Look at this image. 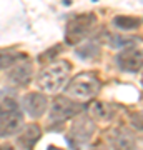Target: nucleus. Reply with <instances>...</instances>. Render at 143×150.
Listing matches in <instances>:
<instances>
[{"label": "nucleus", "instance_id": "1", "mask_svg": "<svg viewBox=\"0 0 143 150\" xmlns=\"http://www.w3.org/2000/svg\"><path fill=\"white\" fill-rule=\"evenodd\" d=\"M70 70H72V67L65 60L50 62L38 74V77H37L38 87L43 92H47V93H57L58 90L65 88V85L68 83Z\"/></svg>", "mask_w": 143, "mask_h": 150}, {"label": "nucleus", "instance_id": "2", "mask_svg": "<svg viewBox=\"0 0 143 150\" xmlns=\"http://www.w3.org/2000/svg\"><path fill=\"white\" fill-rule=\"evenodd\" d=\"M100 90V80L93 74H78L65 85V93L77 102L90 100Z\"/></svg>", "mask_w": 143, "mask_h": 150}, {"label": "nucleus", "instance_id": "3", "mask_svg": "<svg viewBox=\"0 0 143 150\" xmlns=\"http://www.w3.org/2000/svg\"><path fill=\"white\" fill-rule=\"evenodd\" d=\"M93 25H95V15H93V13L77 15L75 18H72V20L68 22V25H67V33H65L67 42L72 43V45L82 42V40L92 32Z\"/></svg>", "mask_w": 143, "mask_h": 150}, {"label": "nucleus", "instance_id": "4", "mask_svg": "<svg viewBox=\"0 0 143 150\" xmlns=\"http://www.w3.org/2000/svg\"><path fill=\"white\" fill-rule=\"evenodd\" d=\"M82 110H83V105H80L77 100L58 97L50 108V123H62L72 117H77Z\"/></svg>", "mask_w": 143, "mask_h": 150}, {"label": "nucleus", "instance_id": "5", "mask_svg": "<svg viewBox=\"0 0 143 150\" xmlns=\"http://www.w3.org/2000/svg\"><path fill=\"white\" fill-rule=\"evenodd\" d=\"M95 134V123L88 115L78 113L73 118V122L70 125L68 139L70 142H73L75 145H83L92 139V135Z\"/></svg>", "mask_w": 143, "mask_h": 150}, {"label": "nucleus", "instance_id": "6", "mask_svg": "<svg viewBox=\"0 0 143 150\" xmlns=\"http://www.w3.org/2000/svg\"><path fill=\"white\" fill-rule=\"evenodd\" d=\"M23 127V117L18 108H0V139L15 135Z\"/></svg>", "mask_w": 143, "mask_h": 150}, {"label": "nucleus", "instance_id": "7", "mask_svg": "<svg viewBox=\"0 0 143 150\" xmlns=\"http://www.w3.org/2000/svg\"><path fill=\"white\" fill-rule=\"evenodd\" d=\"M48 108L47 97L40 92H30L22 98V110L32 118H40Z\"/></svg>", "mask_w": 143, "mask_h": 150}, {"label": "nucleus", "instance_id": "8", "mask_svg": "<svg viewBox=\"0 0 143 150\" xmlns=\"http://www.w3.org/2000/svg\"><path fill=\"white\" fill-rule=\"evenodd\" d=\"M117 64L123 72L137 74L143 69V54L135 47H127L118 54Z\"/></svg>", "mask_w": 143, "mask_h": 150}, {"label": "nucleus", "instance_id": "9", "mask_svg": "<svg viewBox=\"0 0 143 150\" xmlns=\"http://www.w3.org/2000/svg\"><path fill=\"white\" fill-rule=\"evenodd\" d=\"M108 142H110L113 150H135L137 149V135L127 127H117L108 134Z\"/></svg>", "mask_w": 143, "mask_h": 150}, {"label": "nucleus", "instance_id": "10", "mask_svg": "<svg viewBox=\"0 0 143 150\" xmlns=\"http://www.w3.org/2000/svg\"><path fill=\"white\" fill-rule=\"evenodd\" d=\"M32 72H33L32 64L22 59L20 62H17L13 67H10V72L7 74V80H8V83H12V85L25 87L28 82L32 80Z\"/></svg>", "mask_w": 143, "mask_h": 150}, {"label": "nucleus", "instance_id": "11", "mask_svg": "<svg viewBox=\"0 0 143 150\" xmlns=\"http://www.w3.org/2000/svg\"><path fill=\"white\" fill-rule=\"evenodd\" d=\"M40 139V129L37 125H27L25 129L22 127L18 139H17V145L22 150H30L33 145L37 144V140Z\"/></svg>", "mask_w": 143, "mask_h": 150}, {"label": "nucleus", "instance_id": "12", "mask_svg": "<svg viewBox=\"0 0 143 150\" xmlns=\"http://www.w3.org/2000/svg\"><path fill=\"white\" fill-rule=\"evenodd\" d=\"M115 108L111 107L110 103H103V102H93L90 107V115L95 117L100 122H108L115 117Z\"/></svg>", "mask_w": 143, "mask_h": 150}, {"label": "nucleus", "instance_id": "13", "mask_svg": "<svg viewBox=\"0 0 143 150\" xmlns=\"http://www.w3.org/2000/svg\"><path fill=\"white\" fill-rule=\"evenodd\" d=\"M22 60V55L13 52V50H2L0 48V70H5V69H10L17 62Z\"/></svg>", "mask_w": 143, "mask_h": 150}, {"label": "nucleus", "instance_id": "14", "mask_svg": "<svg viewBox=\"0 0 143 150\" xmlns=\"http://www.w3.org/2000/svg\"><path fill=\"white\" fill-rule=\"evenodd\" d=\"M113 23H115L120 30L128 32V30H135V28L140 27L142 20L137 18V17H117V18L113 20Z\"/></svg>", "mask_w": 143, "mask_h": 150}, {"label": "nucleus", "instance_id": "15", "mask_svg": "<svg viewBox=\"0 0 143 150\" xmlns=\"http://www.w3.org/2000/svg\"><path fill=\"white\" fill-rule=\"evenodd\" d=\"M100 54V47L97 45V43L93 42H88V43H83V45H80L78 48H77V55L78 57H82V59H93V57H97V55Z\"/></svg>", "mask_w": 143, "mask_h": 150}, {"label": "nucleus", "instance_id": "16", "mask_svg": "<svg viewBox=\"0 0 143 150\" xmlns=\"http://www.w3.org/2000/svg\"><path fill=\"white\" fill-rule=\"evenodd\" d=\"M137 42V38L133 37H123V35H117V37L110 38V47H127Z\"/></svg>", "mask_w": 143, "mask_h": 150}, {"label": "nucleus", "instance_id": "17", "mask_svg": "<svg viewBox=\"0 0 143 150\" xmlns=\"http://www.w3.org/2000/svg\"><path fill=\"white\" fill-rule=\"evenodd\" d=\"M130 120H132V125L135 127V129L140 130V132H143V108L138 110V112H135V113H132Z\"/></svg>", "mask_w": 143, "mask_h": 150}, {"label": "nucleus", "instance_id": "18", "mask_svg": "<svg viewBox=\"0 0 143 150\" xmlns=\"http://www.w3.org/2000/svg\"><path fill=\"white\" fill-rule=\"evenodd\" d=\"M0 150H13L12 147H8V145H5V147H0Z\"/></svg>", "mask_w": 143, "mask_h": 150}, {"label": "nucleus", "instance_id": "19", "mask_svg": "<svg viewBox=\"0 0 143 150\" xmlns=\"http://www.w3.org/2000/svg\"><path fill=\"white\" fill-rule=\"evenodd\" d=\"M92 150H98V149H92Z\"/></svg>", "mask_w": 143, "mask_h": 150}]
</instances>
